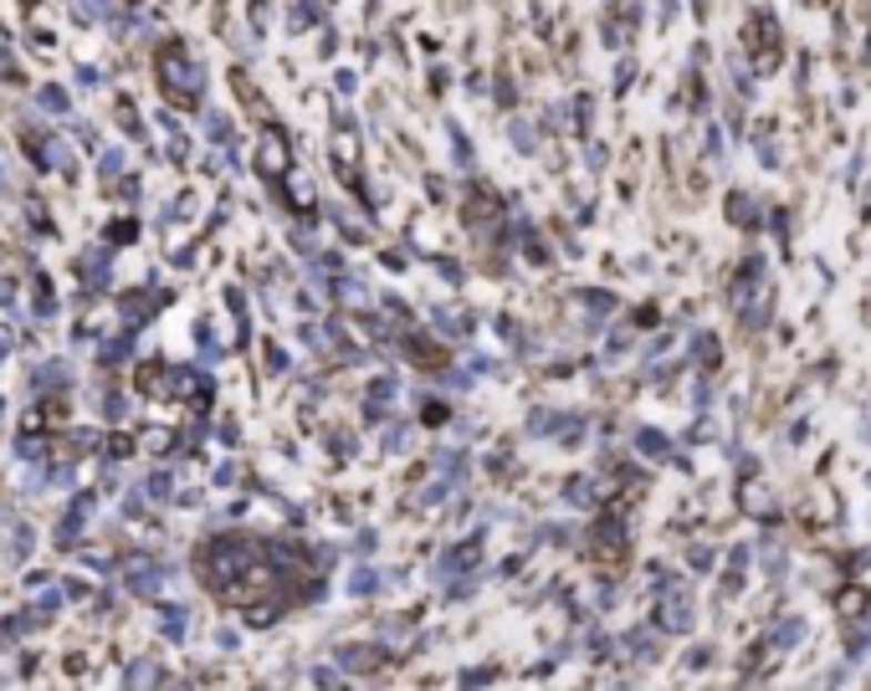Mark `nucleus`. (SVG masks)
I'll use <instances>...</instances> for the list:
<instances>
[{"label":"nucleus","instance_id":"obj_1","mask_svg":"<svg viewBox=\"0 0 871 691\" xmlns=\"http://www.w3.org/2000/svg\"><path fill=\"white\" fill-rule=\"evenodd\" d=\"M861 604H867V595H861V589H851V595H841V610H845V614H857Z\"/></svg>","mask_w":871,"mask_h":691}]
</instances>
